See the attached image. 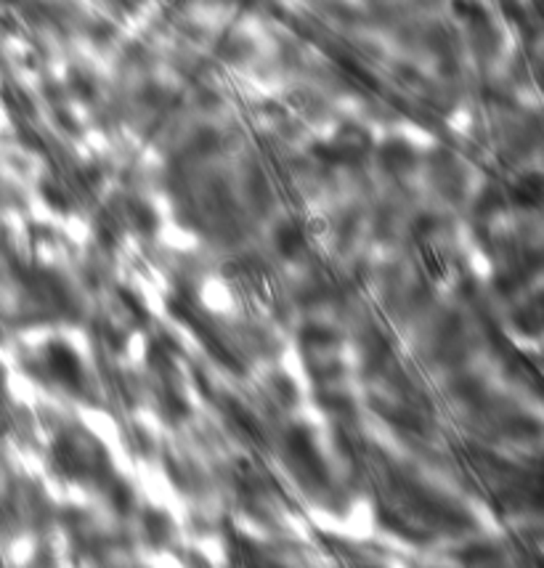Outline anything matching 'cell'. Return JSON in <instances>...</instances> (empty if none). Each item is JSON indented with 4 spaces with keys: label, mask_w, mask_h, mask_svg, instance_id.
<instances>
[{
    "label": "cell",
    "mask_w": 544,
    "mask_h": 568,
    "mask_svg": "<svg viewBox=\"0 0 544 568\" xmlns=\"http://www.w3.org/2000/svg\"><path fill=\"white\" fill-rule=\"evenodd\" d=\"M48 364L54 369V375L59 377L61 386H67L69 390H78L82 383V369L78 356L61 343L48 345Z\"/></svg>",
    "instance_id": "cell-1"
},
{
    "label": "cell",
    "mask_w": 544,
    "mask_h": 568,
    "mask_svg": "<svg viewBox=\"0 0 544 568\" xmlns=\"http://www.w3.org/2000/svg\"><path fill=\"white\" fill-rule=\"evenodd\" d=\"M276 244L284 255H295L303 247V234L298 226H282L279 234H276Z\"/></svg>",
    "instance_id": "cell-2"
}]
</instances>
